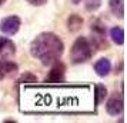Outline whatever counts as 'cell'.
Segmentation results:
<instances>
[{"label": "cell", "instance_id": "4", "mask_svg": "<svg viewBox=\"0 0 127 123\" xmlns=\"http://www.w3.org/2000/svg\"><path fill=\"white\" fill-rule=\"evenodd\" d=\"M20 19L17 16H9V17H4L1 22H0V32L4 33V35L13 36L16 35L20 29Z\"/></svg>", "mask_w": 127, "mask_h": 123}, {"label": "cell", "instance_id": "15", "mask_svg": "<svg viewBox=\"0 0 127 123\" xmlns=\"http://www.w3.org/2000/svg\"><path fill=\"white\" fill-rule=\"evenodd\" d=\"M30 4H33V6H43V4H46L47 0H27Z\"/></svg>", "mask_w": 127, "mask_h": 123}, {"label": "cell", "instance_id": "13", "mask_svg": "<svg viewBox=\"0 0 127 123\" xmlns=\"http://www.w3.org/2000/svg\"><path fill=\"white\" fill-rule=\"evenodd\" d=\"M67 24H69V29L71 32H77V30L81 27L83 24V19L79 16V14H71L69 19H67Z\"/></svg>", "mask_w": 127, "mask_h": 123}, {"label": "cell", "instance_id": "16", "mask_svg": "<svg viewBox=\"0 0 127 123\" xmlns=\"http://www.w3.org/2000/svg\"><path fill=\"white\" fill-rule=\"evenodd\" d=\"M73 3H74V4H79V3H80V0H73Z\"/></svg>", "mask_w": 127, "mask_h": 123}, {"label": "cell", "instance_id": "12", "mask_svg": "<svg viewBox=\"0 0 127 123\" xmlns=\"http://www.w3.org/2000/svg\"><path fill=\"white\" fill-rule=\"evenodd\" d=\"M93 96H94V105H100L104 100V97L107 96V89H106V86H103V84H96L94 86V93H93Z\"/></svg>", "mask_w": 127, "mask_h": 123}, {"label": "cell", "instance_id": "5", "mask_svg": "<svg viewBox=\"0 0 127 123\" xmlns=\"http://www.w3.org/2000/svg\"><path fill=\"white\" fill-rule=\"evenodd\" d=\"M123 106H124V102H123V94H117L114 93L107 102V113L111 115V116H117L123 112Z\"/></svg>", "mask_w": 127, "mask_h": 123}, {"label": "cell", "instance_id": "6", "mask_svg": "<svg viewBox=\"0 0 127 123\" xmlns=\"http://www.w3.org/2000/svg\"><path fill=\"white\" fill-rule=\"evenodd\" d=\"M16 53V46L10 39L0 37V60H10Z\"/></svg>", "mask_w": 127, "mask_h": 123}, {"label": "cell", "instance_id": "9", "mask_svg": "<svg viewBox=\"0 0 127 123\" xmlns=\"http://www.w3.org/2000/svg\"><path fill=\"white\" fill-rule=\"evenodd\" d=\"M94 70H96V73H97L100 77L107 76L110 72H111V62L106 57L98 59L97 62L94 63Z\"/></svg>", "mask_w": 127, "mask_h": 123}, {"label": "cell", "instance_id": "17", "mask_svg": "<svg viewBox=\"0 0 127 123\" xmlns=\"http://www.w3.org/2000/svg\"><path fill=\"white\" fill-rule=\"evenodd\" d=\"M4 1H6V0H0V6H1V4H4Z\"/></svg>", "mask_w": 127, "mask_h": 123}, {"label": "cell", "instance_id": "1", "mask_svg": "<svg viewBox=\"0 0 127 123\" xmlns=\"http://www.w3.org/2000/svg\"><path fill=\"white\" fill-rule=\"evenodd\" d=\"M22 110L26 113H87L94 109L90 86H23Z\"/></svg>", "mask_w": 127, "mask_h": 123}, {"label": "cell", "instance_id": "8", "mask_svg": "<svg viewBox=\"0 0 127 123\" xmlns=\"http://www.w3.org/2000/svg\"><path fill=\"white\" fill-rule=\"evenodd\" d=\"M63 76H64V65L63 63H56L49 73V77H46V83H59L63 80Z\"/></svg>", "mask_w": 127, "mask_h": 123}, {"label": "cell", "instance_id": "7", "mask_svg": "<svg viewBox=\"0 0 127 123\" xmlns=\"http://www.w3.org/2000/svg\"><path fill=\"white\" fill-rule=\"evenodd\" d=\"M17 73V65L10 60H0V80Z\"/></svg>", "mask_w": 127, "mask_h": 123}, {"label": "cell", "instance_id": "11", "mask_svg": "<svg viewBox=\"0 0 127 123\" xmlns=\"http://www.w3.org/2000/svg\"><path fill=\"white\" fill-rule=\"evenodd\" d=\"M110 37H111V40L114 41L116 44L121 46L124 43V30L121 29V27L116 26L113 29H110Z\"/></svg>", "mask_w": 127, "mask_h": 123}, {"label": "cell", "instance_id": "3", "mask_svg": "<svg viewBox=\"0 0 127 123\" xmlns=\"http://www.w3.org/2000/svg\"><path fill=\"white\" fill-rule=\"evenodd\" d=\"M93 54V46L92 43L87 40L86 37H77V40L73 43L71 52H70V59L71 62L77 65V63H84Z\"/></svg>", "mask_w": 127, "mask_h": 123}, {"label": "cell", "instance_id": "10", "mask_svg": "<svg viewBox=\"0 0 127 123\" xmlns=\"http://www.w3.org/2000/svg\"><path fill=\"white\" fill-rule=\"evenodd\" d=\"M110 12L119 19H123L124 16V0H109Z\"/></svg>", "mask_w": 127, "mask_h": 123}, {"label": "cell", "instance_id": "2", "mask_svg": "<svg viewBox=\"0 0 127 123\" xmlns=\"http://www.w3.org/2000/svg\"><path fill=\"white\" fill-rule=\"evenodd\" d=\"M63 41L53 33H41L30 44L32 56L39 59L41 65L50 66L56 63L63 54Z\"/></svg>", "mask_w": 127, "mask_h": 123}, {"label": "cell", "instance_id": "14", "mask_svg": "<svg viewBox=\"0 0 127 123\" xmlns=\"http://www.w3.org/2000/svg\"><path fill=\"white\" fill-rule=\"evenodd\" d=\"M101 4V0H86V9L89 12H94L97 10Z\"/></svg>", "mask_w": 127, "mask_h": 123}]
</instances>
